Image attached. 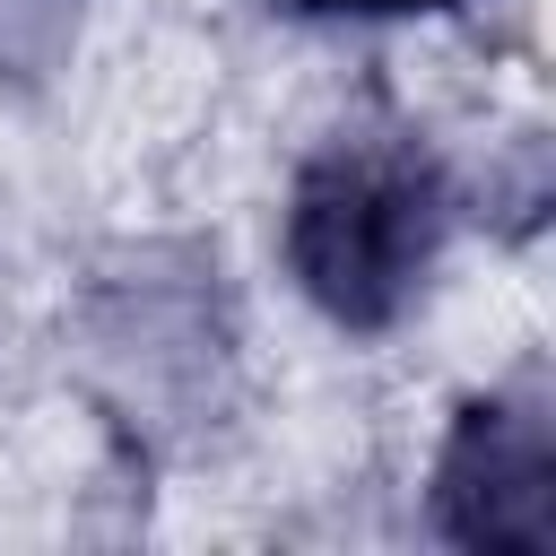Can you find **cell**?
Wrapping results in <instances>:
<instances>
[{
	"instance_id": "obj_3",
	"label": "cell",
	"mask_w": 556,
	"mask_h": 556,
	"mask_svg": "<svg viewBox=\"0 0 556 556\" xmlns=\"http://www.w3.org/2000/svg\"><path fill=\"white\" fill-rule=\"evenodd\" d=\"M304 17H417V9H452V0H287Z\"/></svg>"
},
{
	"instance_id": "obj_2",
	"label": "cell",
	"mask_w": 556,
	"mask_h": 556,
	"mask_svg": "<svg viewBox=\"0 0 556 556\" xmlns=\"http://www.w3.org/2000/svg\"><path fill=\"white\" fill-rule=\"evenodd\" d=\"M434 521L452 547L547 556L556 539V426L539 391H486L452 417L434 460Z\"/></svg>"
},
{
	"instance_id": "obj_1",
	"label": "cell",
	"mask_w": 556,
	"mask_h": 556,
	"mask_svg": "<svg viewBox=\"0 0 556 556\" xmlns=\"http://www.w3.org/2000/svg\"><path fill=\"white\" fill-rule=\"evenodd\" d=\"M452 235V182L408 130H339L287 191V269L339 330H391Z\"/></svg>"
}]
</instances>
